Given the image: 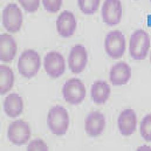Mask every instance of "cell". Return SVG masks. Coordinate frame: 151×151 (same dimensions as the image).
Here are the masks:
<instances>
[{"label":"cell","instance_id":"obj_23","mask_svg":"<svg viewBox=\"0 0 151 151\" xmlns=\"http://www.w3.org/2000/svg\"><path fill=\"white\" fill-rule=\"evenodd\" d=\"M48 150L47 145L41 139H35L30 142L27 147L28 151L42 150L47 151Z\"/></svg>","mask_w":151,"mask_h":151},{"label":"cell","instance_id":"obj_7","mask_svg":"<svg viewBox=\"0 0 151 151\" xmlns=\"http://www.w3.org/2000/svg\"><path fill=\"white\" fill-rule=\"evenodd\" d=\"M44 67L48 75L52 78L60 77L65 72V59L59 52H49L44 59Z\"/></svg>","mask_w":151,"mask_h":151},{"label":"cell","instance_id":"obj_10","mask_svg":"<svg viewBox=\"0 0 151 151\" xmlns=\"http://www.w3.org/2000/svg\"><path fill=\"white\" fill-rule=\"evenodd\" d=\"M68 65L71 72L78 74L82 72L86 67L88 54L86 49L81 45L72 47L68 56Z\"/></svg>","mask_w":151,"mask_h":151},{"label":"cell","instance_id":"obj_3","mask_svg":"<svg viewBox=\"0 0 151 151\" xmlns=\"http://www.w3.org/2000/svg\"><path fill=\"white\" fill-rule=\"evenodd\" d=\"M150 46L148 34L143 29H138L132 33L129 43V53L135 60H143L147 55Z\"/></svg>","mask_w":151,"mask_h":151},{"label":"cell","instance_id":"obj_5","mask_svg":"<svg viewBox=\"0 0 151 151\" xmlns=\"http://www.w3.org/2000/svg\"><path fill=\"white\" fill-rule=\"evenodd\" d=\"M63 94L67 102L71 104L77 105L85 99L86 89L80 79L73 78L65 82L63 86Z\"/></svg>","mask_w":151,"mask_h":151},{"label":"cell","instance_id":"obj_9","mask_svg":"<svg viewBox=\"0 0 151 151\" xmlns=\"http://www.w3.org/2000/svg\"><path fill=\"white\" fill-rule=\"evenodd\" d=\"M103 21L107 25L114 26L119 23L122 16L120 0H104L101 8Z\"/></svg>","mask_w":151,"mask_h":151},{"label":"cell","instance_id":"obj_11","mask_svg":"<svg viewBox=\"0 0 151 151\" xmlns=\"http://www.w3.org/2000/svg\"><path fill=\"white\" fill-rule=\"evenodd\" d=\"M77 27V21L72 12H62L56 20V28L59 34L63 37H69L73 35Z\"/></svg>","mask_w":151,"mask_h":151},{"label":"cell","instance_id":"obj_21","mask_svg":"<svg viewBox=\"0 0 151 151\" xmlns=\"http://www.w3.org/2000/svg\"><path fill=\"white\" fill-rule=\"evenodd\" d=\"M42 4L47 12L56 13L60 9L63 0H42Z\"/></svg>","mask_w":151,"mask_h":151},{"label":"cell","instance_id":"obj_20","mask_svg":"<svg viewBox=\"0 0 151 151\" xmlns=\"http://www.w3.org/2000/svg\"><path fill=\"white\" fill-rule=\"evenodd\" d=\"M141 135L146 141H151V114L146 115L142 120L140 127Z\"/></svg>","mask_w":151,"mask_h":151},{"label":"cell","instance_id":"obj_12","mask_svg":"<svg viewBox=\"0 0 151 151\" xmlns=\"http://www.w3.org/2000/svg\"><path fill=\"white\" fill-rule=\"evenodd\" d=\"M136 112L132 109L123 111L118 119V126L122 136H129L134 133L137 127Z\"/></svg>","mask_w":151,"mask_h":151},{"label":"cell","instance_id":"obj_2","mask_svg":"<svg viewBox=\"0 0 151 151\" xmlns=\"http://www.w3.org/2000/svg\"><path fill=\"white\" fill-rule=\"evenodd\" d=\"M41 65V60L37 52L33 50H27L19 58L18 68L21 75L30 78L37 74Z\"/></svg>","mask_w":151,"mask_h":151},{"label":"cell","instance_id":"obj_8","mask_svg":"<svg viewBox=\"0 0 151 151\" xmlns=\"http://www.w3.org/2000/svg\"><path fill=\"white\" fill-rule=\"evenodd\" d=\"M31 136L28 123L23 120L12 122L9 127L8 137L9 141L15 145H23L27 143Z\"/></svg>","mask_w":151,"mask_h":151},{"label":"cell","instance_id":"obj_17","mask_svg":"<svg viewBox=\"0 0 151 151\" xmlns=\"http://www.w3.org/2000/svg\"><path fill=\"white\" fill-rule=\"evenodd\" d=\"M111 94V88L107 83L103 80H98L92 85L91 96L94 103L103 104L107 101Z\"/></svg>","mask_w":151,"mask_h":151},{"label":"cell","instance_id":"obj_18","mask_svg":"<svg viewBox=\"0 0 151 151\" xmlns=\"http://www.w3.org/2000/svg\"><path fill=\"white\" fill-rule=\"evenodd\" d=\"M14 83V72L8 66H0L1 94H4L13 87Z\"/></svg>","mask_w":151,"mask_h":151},{"label":"cell","instance_id":"obj_19","mask_svg":"<svg viewBox=\"0 0 151 151\" xmlns=\"http://www.w3.org/2000/svg\"><path fill=\"white\" fill-rule=\"evenodd\" d=\"M101 0H78V5L83 13L94 14L98 9Z\"/></svg>","mask_w":151,"mask_h":151},{"label":"cell","instance_id":"obj_24","mask_svg":"<svg viewBox=\"0 0 151 151\" xmlns=\"http://www.w3.org/2000/svg\"><path fill=\"white\" fill-rule=\"evenodd\" d=\"M150 61H151V54H150Z\"/></svg>","mask_w":151,"mask_h":151},{"label":"cell","instance_id":"obj_1","mask_svg":"<svg viewBox=\"0 0 151 151\" xmlns=\"http://www.w3.org/2000/svg\"><path fill=\"white\" fill-rule=\"evenodd\" d=\"M47 120L48 127L53 134L61 136L66 134L70 119L67 111L63 106L52 107L49 111Z\"/></svg>","mask_w":151,"mask_h":151},{"label":"cell","instance_id":"obj_6","mask_svg":"<svg viewBox=\"0 0 151 151\" xmlns=\"http://www.w3.org/2000/svg\"><path fill=\"white\" fill-rule=\"evenodd\" d=\"M2 24L9 32L15 33L21 29L23 15L21 9L15 4H9L2 12Z\"/></svg>","mask_w":151,"mask_h":151},{"label":"cell","instance_id":"obj_15","mask_svg":"<svg viewBox=\"0 0 151 151\" xmlns=\"http://www.w3.org/2000/svg\"><path fill=\"white\" fill-rule=\"evenodd\" d=\"M17 51L15 40L12 35L4 33L0 36V58L1 61L11 62L15 58Z\"/></svg>","mask_w":151,"mask_h":151},{"label":"cell","instance_id":"obj_4","mask_svg":"<svg viewBox=\"0 0 151 151\" xmlns=\"http://www.w3.org/2000/svg\"><path fill=\"white\" fill-rule=\"evenodd\" d=\"M106 53L112 59L121 58L126 50V39L122 31L113 30L106 35L104 42Z\"/></svg>","mask_w":151,"mask_h":151},{"label":"cell","instance_id":"obj_14","mask_svg":"<svg viewBox=\"0 0 151 151\" xmlns=\"http://www.w3.org/2000/svg\"><path fill=\"white\" fill-rule=\"evenodd\" d=\"M131 77V68L127 63L125 62L115 64L110 70V81L114 86L126 85Z\"/></svg>","mask_w":151,"mask_h":151},{"label":"cell","instance_id":"obj_22","mask_svg":"<svg viewBox=\"0 0 151 151\" xmlns=\"http://www.w3.org/2000/svg\"><path fill=\"white\" fill-rule=\"evenodd\" d=\"M25 11L33 13L39 8L40 0H18Z\"/></svg>","mask_w":151,"mask_h":151},{"label":"cell","instance_id":"obj_25","mask_svg":"<svg viewBox=\"0 0 151 151\" xmlns=\"http://www.w3.org/2000/svg\"><path fill=\"white\" fill-rule=\"evenodd\" d=\"M150 1H151V0H150Z\"/></svg>","mask_w":151,"mask_h":151},{"label":"cell","instance_id":"obj_13","mask_svg":"<svg viewBox=\"0 0 151 151\" xmlns=\"http://www.w3.org/2000/svg\"><path fill=\"white\" fill-rule=\"evenodd\" d=\"M105 124L104 114L98 111H93L87 115L85 120V130L90 136L97 137L103 133Z\"/></svg>","mask_w":151,"mask_h":151},{"label":"cell","instance_id":"obj_16","mask_svg":"<svg viewBox=\"0 0 151 151\" xmlns=\"http://www.w3.org/2000/svg\"><path fill=\"white\" fill-rule=\"evenodd\" d=\"M23 108L22 98L19 94L11 93L5 98L4 102V110L6 114L9 117H17L22 112Z\"/></svg>","mask_w":151,"mask_h":151}]
</instances>
